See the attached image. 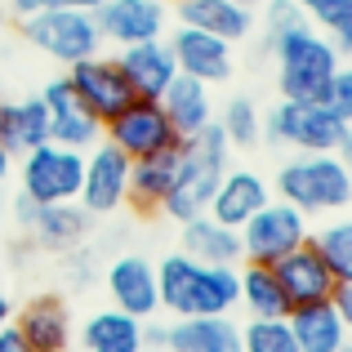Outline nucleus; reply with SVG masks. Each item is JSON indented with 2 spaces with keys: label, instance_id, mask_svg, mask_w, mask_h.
<instances>
[{
  "label": "nucleus",
  "instance_id": "nucleus-1",
  "mask_svg": "<svg viewBox=\"0 0 352 352\" xmlns=\"http://www.w3.org/2000/svg\"><path fill=\"white\" fill-rule=\"evenodd\" d=\"M236 267L197 263V258H188L183 250L179 254H165L161 263H156L161 312H170V317H223V312H232L236 299H241Z\"/></svg>",
  "mask_w": 352,
  "mask_h": 352
},
{
  "label": "nucleus",
  "instance_id": "nucleus-2",
  "mask_svg": "<svg viewBox=\"0 0 352 352\" xmlns=\"http://www.w3.org/2000/svg\"><path fill=\"white\" fill-rule=\"evenodd\" d=\"M276 54V85L281 98H299V103H326V89L335 72L344 67V50L330 36H321L312 23L294 27V32L267 41Z\"/></svg>",
  "mask_w": 352,
  "mask_h": 352
},
{
  "label": "nucleus",
  "instance_id": "nucleus-3",
  "mask_svg": "<svg viewBox=\"0 0 352 352\" xmlns=\"http://www.w3.org/2000/svg\"><path fill=\"white\" fill-rule=\"evenodd\" d=\"M228 156H232V143H228L219 120H210V125H201L192 138H183L179 179H174L170 197L161 201V210L174 223H188V219H197V214L210 210V197H214L219 179H223V170H228Z\"/></svg>",
  "mask_w": 352,
  "mask_h": 352
},
{
  "label": "nucleus",
  "instance_id": "nucleus-4",
  "mask_svg": "<svg viewBox=\"0 0 352 352\" xmlns=\"http://www.w3.org/2000/svg\"><path fill=\"white\" fill-rule=\"evenodd\" d=\"M276 192L299 214H339L352 201V170L339 152H299L276 170Z\"/></svg>",
  "mask_w": 352,
  "mask_h": 352
},
{
  "label": "nucleus",
  "instance_id": "nucleus-5",
  "mask_svg": "<svg viewBox=\"0 0 352 352\" xmlns=\"http://www.w3.org/2000/svg\"><path fill=\"white\" fill-rule=\"evenodd\" d=\"M267 143H285L294 152H344L352 143V120L335 116L326 103H299V98H276L263 116Z\"/></svg>",
  "mask_w": 352,
  "mask_h": 352
},
{
  "label": "nucleus",
  "instance_id": "nucleus-6",
  "mask_svg": "<svg viewBox=\"0 0 352 352\" xmlns=\"http://www.w3.org/2000/svg\"><path fill=\"white\" fill-rule=\"evenodd\" d=\"M23 36H27V45H36L41 54H50L54 63H67V67L103 50L94 14L72 9V5H54V9H41V14H27Z\"/></svg>",
  "mask_w": 352,
  "mask_h": 352
},
{
  "label": "nucleus",
  "instance_id": "nucleus-7",
  "mask_svg": "<svg viewBox=\"0 0 352 352\" xmlns=\"http://www.w3.org/2000/svg\"><path fill=\"white\" fill-rule=\"evenodd\" d=\"M80 174H85V152L63 143H41L32 152H23V192L41 206H63V201L80 197Z\"/></svg>",
  "mask_w": 352,
  "mask_h": 352
},
{
  "label": "nucleus",
  "instance_id": "nucleus-8",
  "mask_svg": "<svg viewBox=\"0 0 352 352\" xmlns=\"http://www.w3.org/2000/svg\"><path fill=\"white\" fill-rule=\"evenodd\" d=\"M236 236H241V258H245V263L272 267L281 254H290L294 245L308 241V214H299V210L285 206V201H267V206H258L254 214L236 228Z\"/></svg>",
  "mask_w": 352,
  "mask_h": 352
},
{
  "label": "nucleus",
  "instance_id": "nucleus-9",
  "mask_svg": "<svg viewBox=\"0 0 352 352\" xmlns=\"http://www.w3.org/2000/svg\"><path fill=\"white\" fill-rule=\"evenodd\" d=\"M103 138L112 147L129 156V161H138V156H152V152H165V147L183 143L179 134H174L170 116H165V107L156 103V98H134L129 107H120V112L103 125Z\"/></svg>",
  "mask_w": 352,
  "mask_h": 352
},
{
  "label": "nucleus",
  "instance_id": "nucleus-10",
  "mask_svg": "<svg viewBox=\"0 0 352 352\" xmlns=\"http://www.w3.org/2000/svg\"><path fill=\"white\" fill-rule=\"evenodd\" d=\"M67 85H72V94L80 98V107H85L98 125H107L120 107L134 103V89H129L120 63L103 58V54H89V58L72 63V67H67Z\"/></svg>",
  "mask_w": 352,
  "mask_h": 352
},
{
  "label": "nucleus",
  "instance_id": "nucleus-11",
  "mask_svg": "<svg viewBox=\"0 0 352 352\" xmlns=\"http://www.w3.org/2000/svg\"><path fill=\"white\" fill-rule=\"evenodd\" d=\"M129 197V156L112 147L107 138H98L85 152V174H80V206L89 214H112L125 206Z\"/></svg>",
  "mask_w": 352,
  "mask_h": 352
},
{
  "label": "nucleus",
  "instance_id": "nucleus-12",
  "mask_svg": "<svg viewBox=\"0 0 352 352\" xmlns=\"http://www.w3.org/2000/svg\"><path fill=\"white\" fill-rule=\"evenodd\" d=\"M94 27L112 45H143L165 36V0H103L94 9Z\"/></svg>",
  "mask_w": 352,
  "mask_h": 352
},
{
  "label": "nucleus",
  "instance_id": "nucleus-13",
  "mask_svg": "<svg viewBox=\"0 0 352 352\" xmlns=\"http://www.w3.org/2000/svg\"><path fill=\"white\" fill-rule=\"evenodd\" d=\"M174 67L192 80H206V85H219V80L232 76V45L219 41L210 32H197V27H174V36L165 41Z\"/></svg>",
  "mask_w": 352,
  "mask_h": 352
},
{
  "label": "nucleus",
  "instance_id": "nucleus-14",
  "mask_svg": "<svg viewBox=\"0 0 352 352\" xmlns=\"http://www.w3.org/2000/svg\"><path fill=\"white\" fill-rule=\"evenodd\" d=\"M272 276L281 285V294L290 299V308H308V303H330V290H335V272L321 263V254L303 241L290 254H281L272 263Z\"/></svg>",
  "mask_w": 352,
  "mask_h": 352
},
{
  "label": "nucleus",
  "instance_id": "nucleus-15",
  "mask_svg": "<svg viewBox=\"0 0 352 352\" xmlns=\"http://www.w3.org/2000/svg\"><path fill=\"white\" fill-rule=\"evenodd\" d=\"M14 330L27 352H67L72 348V308L58 294H36L14 312Z\"/></svg>",
  "mask_w": 352,
  "mask_h": 352
},
{
  "label": "nucleus",
  "instance_id": "nucleus-16",
  "mask_svg": "<svg viewBox=\"0 0 352 352\" xmlns=\"http://www.w3.org/2000/svg\"><path fill=\"white\" fill-rule=\"evenodd\" d=\"M45 112H50V143H63V147H76V152H89V147L103 138V125L80 107V98L72 94L67 76H54L41 94Z\"/></svg>",
  "mask_w": 352,
  "mask_h": 352
},
{
  "label": "nucleus",
  "instance_id": "nucleus-17",
  "mask_svg": "<svg viewBox=\"0 0 352 352\" xmlns=\"http://www.w3.org/2000/svg\"><path fill=\"white\" fill-rule=\"evenodd\" d=\"M107 294L112 308L129 312L134 321H152L161 312V294H156V263H147L143 254H120L107 267Z\"/></svg>",
  "mask_w": 352,
  "mask_h": 352
},
{
  "label": "nucleus",
  "instance_id": "nucleus-18",
  "mask_svg": "<svg viewBox=\"0 0 352 352\" xmlns=\"http://www.w3.org/2000/svg\"><path fill=\"white\" fill-rule=\"evenodd\" d=\"M165 352H241V326L232 317H174L165 326Z\"/></svg>",
  "mask_w": 352,
  "mask_h": 352
},
{
  "label": "nucleus",
  "instance_id": "nucleus-19",
  "mask_svg": "<svg viewBox=\"0 0 352 352\" xmlns=\"http://www.w3.org/2000/svg\"><path fill=\"white\" fill-rule=\"evenodd\" d=\"M267 201L272 197H267L263 174H254V170H223V179H219L206 214L219 219L223 228H241L258 206H267Z\"/></svg>",
  "mask_w": 352,
  "mask_h": 352
},
{
  "label": "nucleus",
  "instance_id": "nucleus-20",
  "mask_svg": "<svg viewBox=\"0 0 352 352\" xmlns=\"http://www.w3.org/2000/svg\"><path fill=\"white\" fill-rule=\"evenodd\" d=\"M179 161H183V143L129 161V197L125 201L134 210H161V201L170 197L174 179H179Z\"/></svg>",
  "mask_w": 352,
  "mask_h": 352
},
{
  "label": "nucleus",
  "instance_id": "nucleus-21",
  "mask_svg": "<svg viewBox=\"0 0 352 352\" xmlns=\"http://www.w3.org/2000/svg\"><path fill=\"white\" fill-rule=\"evenodd\" d=\"M116 63H120V72H125L129 89H134V98H161L165 85L179 76V67H174V58H170V50H165V41L125 45Z\"/></svg>",
  "mask_w": 352,
  "mask_h": 352
},
{
  "label": "nucleus",
  "instance_id": "nucleus-22",
  "mask_svg": "<svg viewBox=\"0 0 352 352\" xmlns=\"http://www.w3.org/2000/svg\"><path fill=\"white\" fill-rule=\"evenodd\" d=\"M174 9H179V23L183 27L210 32V36H219V41H228V45L245 41V36L254 32L250 9L236 5V0H174Z\"/></svg>",
  "mask_w": 352,
  "mask_h": 352
},
{
  "label": "nucleus",
  "instance_id": "nucleus-23",
  "mask_svg": "<svg viewBox=\"0 0 352 352\" xmlns=\"http://www.w3.org/2000/svg\"><path fill=\"white\" fill-rule=\"evenodd\" d=\"M156 103L165 107V116H170L174 134L179 138H192L201 125H210L214 120V98H210V85L206 80H192V76H174L170 85H165V94L156 98Z\"/></svg>",
  "mask_w": 352,
  "mask_h": 352
},
{
  "label": "nucleus",
  "instance_id": "nucleus-24",
  "mask_svg": "<svg viewBox=\"0 0 352 352\" xmlns=\"http://www.w3.org/2000/svg\"><path fill=\"white\" fill-rule=\"evenodd\" d=\"M299 352H344L348 348V321L339 317L330 303H308V308H290L285 317Z\"/></svg>",
  "mask_w": 352,
  "mask_h": 352
},
{
  "label": "nucleus",
  "instance_id": "nucleus-25",
  "mask_svg": "<svg viewBox=\"0 0 352 352\" xmlns=\"http://www.w3.org/2000/svg\"><path fill=\"white\" fill-rule=\"evenodd\" d=\"M41 143H50V112L41 98H18V103L0 98V147L9 156H23Z\"/></svg>",
  "mask_w": 352,
  "mask_h": 352
},
{
  "label": "nucleus",
  "instance_id": "nucleus-26",
  "mask_svg": "<svg viewBox=\"0 0 352 352\" xmlns=\"http://www.w3.org/2000/svg\"><path fill=\"white\" fill-rule=\"evenodd\" d=\"M183 254L197 258V263L236 267L241 263V236H236V228H223L219 219L197 214L183 223Z\"/></svg>",
  "mask_w": 352,
  "mask_h": 352
},
{
  "label": "nucleus",
  "instance_id": "nucleus-27",
  "mask_svg": "<svg viewBox=\"0 0 352 352\" xmlns=\"http://www.w3.org/2000/svg\"><path fill=\"white\" fill-rule=\"evenodd\" d=\"M89 210L80 206V201H63V206H41V214H36L32 232L41 241L45 250H58V254H72V250L85 241L89 232Z\"/></svg>",
  "mask_w": 352,
  "mask_h": 352
},
{
  "label": "nucleus",
  "instance_id": "nucleus-28",
  "mask_svg": "<svg viewBox=\"0 0 352 352\" xmlns=\"http://www.w3.org/2000/svg\"><path fill=\"white\" fill-rule=\"evenodd\" d=\"M85 352H143V321H134L120 308H103L80 330Z\"/></svg>",
  "mask_w": 352,
  "mask_h": 352
},
{
  "label": "nucleus",
  "instance_id": "nucleus-29",
  "mask_svg": "<svg viewBox=\"0 0 352 352\" xmlns=\"http://www.w3.org/2000/svg\"><path fill=\"white\" fill-rule=\"evenodd\" d=\"M236 285H241L236 303H245L250 317H267V321H285V317H290V299L281 294V285H276V276H272L267 263L236 267Z\"/></svg>",
  "mask_w": 352,
  "mask_h": 352
},
{
  "label": "nucleus",
  "instance_id": "nucleus-30",
  "mask_svg": "<svg viewBox=\"0 0 352 352\" xmlns=\"http://www.w3.org/2000/svg\"><path fill=\"white\" fill-rule=\"evenodd\" d=\"M308 245L321 254V263L335 272V281H352V223H330L317 236L308 232Z\"/></svg>",
  "mask_w": 352,
  "mask_h": 352
},
{
  "label": "nucleus",
  "instance_id": "nucleus-31",
  "mask_svg": "<svg viewBox=\"0 0 352 352\" xmlns=\"http://www.w3.org/2000/svg\"><path fill=\"white\" fill-rule=\"evenodd\" d=\"M294 5L303 9L308 23L326 27L330 41H335L339 50H348V45H352V0H294Z\"/></svg>",
  "mask_w": 352,
  "mask_h": 352
},
{
  "label": "nucleus",
  "instance_id": "nucleus-32",
  "mask_svg": "<svg viewBox=\"0 0 352 352\" xmlns=\"http://www.w3.org/2000/svg\"><path fill=\"white\" fill-rule=\"evenodd\" d=\"M219 125H223V134H228V143H232V147H254L258 134H263V116H258L254 98H245V94L228 98Z\"/></svg>",
  "mask_w": 352,
  "mask_h": 352
},
{
  "label": "nucleus",
  "instance_id": "nucleus-33",
  "mask_svg": "<svg viewBox=\"0 0 352 352\" xmlns=\"http://www.w3.org/2000/svg\"><path fill=\"white\" fill-rule=\"evenodd\" d=\"M241 352H299V344H294L285 321L250 317L245 330H241Z\"/></svg>",
  "mask_w": 352,
  "mask_h": 352
},
{
  "label": "nucleus",
  "instance_id": "nucleus-34",
  "mask_svg": "<svg viewBox=\"0 0 352 352\" xmlns=\"http://www.w3.org/2000/svg\"><path fill=\"white\" fill-rule=\"evenodd\" d=\"M308 18H303V9L294 5V0H272L267 5V41H276V36L294 32V27H303Z\"/></svg>",
  "mask_w": 352,
  "mask_h": 352
},
{
  "label": "nucleus",
  "instance_id": "nucleus-35",
  "mask_svg": "<svg viewBox=\"0 0 352 352\" xmlns=\"http://www.w3.org/2000/svg\"><path fill=\"white\" fill-rule=\"evenodd\" d=\"M326 107H330L335 116L352 120V72H348V67L335 72V80H330V89H326Z\"/></svg>",
  "mask_w": 352,
  "mask_h": 352
},
{
  "label": "nucleus",
  "instance_id": "nucleus-36",
  "mask_svg": "<svg viewBox=\"0 0 352 352\" xmlns=\"http://www.w3.org/2000/svg\"><path fill=\"white\" fill-rule=\"evenodd\" d=\"M36 214H41V201H32L27 192H18V197H14V219H18V228H27V232H32Z\"/></svg>",
  "mask_w": 352,
  "mask_h": 352
},
{
  "label": "nucleus",
  "instance_id": "nucleus-37",
  "mask_svg": "<svg viewBox=\"0 0 352 352\" xmlns=\"http://www.w3.org/2000/svg\"><path fill=\"white\" fill-rule=\"evenodd\" d=\"M5 5H9V14L27 18V14H41V9H54V5H63V0H5Z\"/></svg>",
  "mask_w": 352,
  "mask_h": 352
},
{
  "label": "nucleus",
  "instance_id": "nucleus-38",
  "mask_svg": "<svg viewBox=\"0 0 352 352\" xmlns=\"http://www.w3.org/2000/svg\"><path fill=\"white\" fill-rule=\"evenodd\" d=\"M143 352H165V326L143 321Z\"/></svg>",
  "mask_w": 352,
  "mask_h": 352
},
{
  "label": "nucleus",
  "instance_id": "nucleus-39",
  "mask_svg": "<svg viewBox=\"0 0 352 352\" xmlns=\"http://www.w3.org/2000/svg\"><path fill=\"white\" fill-rule=\"evenodd\" d=\"M0 352H27L23 335H18V330H14V321H9V326L0 330Z\"/></svg>",
  "mask_w": 352,
  "mask_h": 352
},
{
  "label": "nucleus",
  "instance_id": "nucleus-40",
  "mask_svg": "<svg viewBox=\"0 0 352 352\" xmlns=\"http://www.w3.org/2000/svg\"><path fill=\"white\" fill-rule=\"evenodd\" d=\"M9 321H14V303H9V294L0 290V330H5Z\"/></svg>",
  "mask_w": 352,
  "mask_h": 352
},
{
  "label": "nucleus",
  "instance_id": "nucleus-41",
  "mask_svg": "<svg viewBox=\"0 0 352 352\" xmlns=\"http://www.w3.org/2000/svg\"><path fill=\"white\" fill-rule=\"evenodd\" d=\"M63 5H72V9H85V14H94L103 0H63Z\"/></svg>",
  "mask_w": 352,
  "mask_h": 352
},
{
  "label": "nucleus",
  "instance_id": "nucleus-42",
  "mask_svg": "<svg viewBox=\"0 0 352 352\" xmlns=\"http://www.w3.org/2000/svg\"><path fill=\"white\" fill-rule=\"evenodd\" d=\"M9 170H14V156H9V152H5V147H0V183H5V179H9Z\"/></svg>",
  "mask_w": 352,
  "mask_h": 352
},
{
  "label": "nucleus",
  "instance_id": "nucleus-43",
  "mask_svg": "<svg viewBox=\"0 0 352 352\" xmlns=\"http://www.w3.org/2000/svg\"><path fill=\"white\" fill-rule=\"evenodd\" d=\"M236 5H245V9H254V5H258V0H236Z\"/></svg>",
  "mask_w": 352,
  "mask_h": 352
},
{
  "label": "nucleus",
  "instance_id": "nucleus-44",
  "mask_svg": "<svg viewBox=\"0 0 352 352\" xmlns=\"http://www.w3.org/2000/svg\"><path fill=\"white\" fill-rule=\"evenodd\" d=\"M0 272H5V245H0Z\"/></svg>",
  "mask_w": 352,
  "mask_h": 352
}]
</instances>
